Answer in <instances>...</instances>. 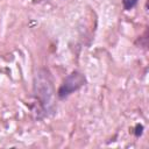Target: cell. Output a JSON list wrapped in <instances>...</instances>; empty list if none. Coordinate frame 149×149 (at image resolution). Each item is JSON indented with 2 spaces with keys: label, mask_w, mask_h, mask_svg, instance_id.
I'll return each instance as SVG.
<instances>
[{
  "label": "cell",
  "mask_w": 149,
  "mask_h": 149,
  "mask_svg": "<svg viewBox=\"0 0 149 149\" xmlns=\"http://www.w3.org/2000/svg\"><path fill=\"white\" fill-rule=\"evenodd\" d=\"M122 1V7L125 10H132L134 7H136L139 0H121Z\"/></svg>",
  "instance_id": "3957f363"
},
{
  "label": "cell",
  "mask_w": 149,
  "mask_h": 149,
  "mask_svg": "<svg viewBox=\"0 0 149 149\" xmlns=\"http://www.w3.org/2000/svg\"><path fill=\"white\" fill-rule=\"evenodd\" d=\"M87 80L85 74L78 70H73L63 79V81L61 83L56 92V95L59 100H65L71 94H73L74 92L80 90L83 86H85Z\"/></svg>",
  "instance_id": "7a4b0ae2"
},
{
  "label": "cell",
  "mask_w": 149,
  "mask_h": 149,
  "mask_svg": "<svg viewBox=\"0 0 149 149\" xmlns=\"http://www.w3.org/2000/svg\"><path fill=\"white\" fill-rule=\"evenodd\" d=\"M54 86L50 72L47 69H41L35 76L34 80V95L40 104L41 113L43 116H48L49 114L54 113Z\"/></svg>",
  "instance_id": "6da1fadb"
},
{
  "label": "cell",
  "mask_w": 149,
  "mask_h": 149,
  "mask_svg": "<svg viewBox=\"0 0 149 149\" xmlns=\"http://www.w3.org/2000/svg\"><path fill=\"white\" fill-rule=\"evenodd\" d=\"M143 130H144L143 125L139 122V123H136V125L134 126V128H133V134H134L135 137H140V136H142Z\"/></svg>",
  "instance_id": "277c9868"
}]
</instances>
